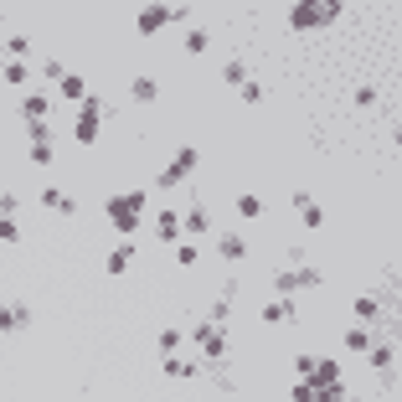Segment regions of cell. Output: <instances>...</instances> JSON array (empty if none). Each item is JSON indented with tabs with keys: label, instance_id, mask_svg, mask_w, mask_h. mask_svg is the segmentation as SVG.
<instances>
[{
	"label": "cell",
	"instance_id": "obj_2",
	"mask_svg": "<svg viewBox=\"0 0 402 402\" xmlns=\"http://www.w3.org/2000/svg\"><path fill=\"white\" fill-rule=\"evenodd\" d=\"M335 16H341L335 0H304V6L289 11V26H294V31H320V26H330Z\"/></svg>",
	"mask_w": 402,
	"mask_h": 402
},
{
	"label": "cell",
	"instance_id": "obj_1",
	"mask_svg": "<svg viewBox=\"0 0 402 402\" xmlns=\"http://www.w3.org/2000/svg\"><path fill=\"white\" fill-rule=\"evenodd\" d=\"M145 191H124V196H108V222H114V232L119 237H134V232H140V212H145Z\"/></svg>",
	"mask_w": 402,
	"mask_h": 402
},
{
	"label": "cell",
	"instance_id": "obj_7",
	"mask_svg": "<svg viewBox=\"0 0 402 402\" xmlns=\"http://www.w3.org/2000/svg\"><path fill=\"white\" fill-rule=\"evenodd\" d=\"M47 114H52L47 93H26V98H21V119H26V124H47Z\"/></svg>",
	"mask_w": 402,
	"mask_h": 402
},
{
	"label": "cell",
	"instance_id": "obj_28",
	"mask_svg": "<svg viewBox=\"0 0 402 402\" xmlns=\"http://www.w3.org/2000/svg\"><path fill=\"white\" fill-rule=\"evenodd\" d=\"M21 227H16V217H0V242H16Z\"/></svg>",
	"mask_w": 402,
	"mask_h": 402
},
{
	"label": "cell",
	"instance_id": "obj_32",
	"mask_svg": "<svg viewBox=\"0 0 402 402\" xmlns=\"http://www.w3.org/2000/svg\"><path fill=\"white\" fill-rule=\"evenodd\" d=\"M237 93H242V103H258V98H263V88H258V83H242Z\"/></svg>",
	"mask_w": 402,
	"mask_h": 402
},
{
	"label": "cell",
	"instance_id": "obj_26",
	"mask_svg": "<svg viewBox=\"0 0 402 402\" xmlns=\"http://www.w3.org/2000/svg\"><path fill=\"white\" fill-rule=\"evenodd\" d=\"M222 78H227L232 88H242V83H248V67H242V62L232 57V62H227V73H222Z\"/></svg>",
	"mask_w": 402,
	"mask_h": 402
},
{
	"label": "cell",
	"instance_id": "obj_3",
	"mask_svg": "<svg viewBox=\"0 0 402 402\" xmlns=\"http://www.w3.org/2000/svg\"><path fill=\"white\" fill-rule=\"evenodd\" d=\"M201 165V150L196 145H181V150H175V160L170 165H160V175H155V186H160V191H175V186H181L186 181V175Z\"/></svg>",
	"mask_w": 402,
	"mask_h": 402
},
{
	"label": "cell",
	"instance_id": "obj_31",
	"mask_svg": "<svg viewBox=\"0 0 402 402\" xmlns=\"http://www.w3.org/2000/svg\"><path fill=\"white\" fill-rule=\"evenodd\" d=\"M41 78H52V83H62V78H67V67H62V62H41Z\"/></svg>",
	"mask_w": 402,
	"mask_h": 402
},
{
	"label": "cell",
	"instance_id": "obj_11",
	"mask_svg": "<svg viewBox=\"0 0 402 402\" xmlns=\"http://www.w3.org/2000/svg\"><path fill=\"white\" fill-rule=\"evenodd\" d=\"M129 263H134V248H129V242H119V248L108 253V263H103V274H108V279H124V274H129Z\"/></svg>",
	"mask_w": 402,
	"mask_h": 402
},
{
	"label": "cell",
	"instance_id": "obj_5",
	"mask_svg": "<svg viewBox=\"0 0 402 402\" xmlns=\"http://www.w3.org/2000/svg\"><path fill=\"white\" fill-rule=\"evenodd\" d=\"M289 397H294V402H346V387L325 392V387H315V382H299V376H294V387H289Z\"/></svg>",
	"mask_w": 402,
	"mask_h": 402
},
{
	"label": "cell",
	"instance_id": "obj_18",
	"mask_svg": "<svg viewBox=\"0 0 402 402\" xmlns=\"http://www.w3.org/2000/svg\"><path fill=\"white\" fill-rule=\"evenodd\" d=\"M346 351H351V356H366V351H371V330H366V325H351V330H346Z\"/></svg>",
	"mask_w": 402,
	"mask_h": 402
},
{
	"label": "cell",
	"instance_id": "obj_25",
	"mask_svg": "<svg viewBox=\"0 0 402 402\" xmlns=\"http://www.w3.org/2000/svg\"><path fill=\"white\" fill-rule=\"evenodd\" d=\"M237 217H263V201L258 196H237Z\"/></svg>",
	"mask_w": 402,
	"mask_h": 402
},
{
	"label": "cell",
	"instance_id": "obj_12",
	"mask_svg": "<svg viewBox=\"0 0 402 402\" xmlns=\"http://www.w3.org/2000/svg\"><path fill=\"white\" fill-rule=\"evenodd\" d=\"M217 253L227 258V263H242V258H248V242H242L237 232H222V237H217Z\"/></svg>",
	"mask_w": 402,
	"mask_h": 402
},
{
	"label": "cell",
	"instance_id": "obj_29",
	"mask_svg": "<svg viewBox=\"0 0 402 402\" xmlns=\"http://www.w3.org/2000/svg\"><path fill=\"white\" fill-rule=\"evenodd\" d=\"M175 346H181V335H175V330H160V356H175Z\"/></svg>",
	"mask_w": 402,
	"mask_h": 402
},
{
	"label": "cell",
	"instance_id": "obj_17",
	"mask_svg": "<svg viewBox=\"0 0 402 402\" xmlns=\"http://www.w3.org/2000/svg\"><path fill=\"white\" fill-rule=\"evenodd\" d=\"M57 88H62V98H67V103H88V83H83L78 73H67Z\"/></svg>",
	"mask_w": 402,
	"mask_h": 402
},
{
	"label": "cell",
	"instance_id": "obj_22",
	"mask_svg": "<svg viewBox=\"0 0 402 402\" xmlns=\"http://www.w3.org/2000/svg\"><path fill=\"white\" fill-rule=\"evenodd\" d=\"M0 78H6L11 88H21V83L31 78V67H26V62H6V73H0Z\"/></svg>",
	"mask_w": 402,
	"mask_h": 402
},
{
	"label": "cell",
	"instance_id": "obj_9",
	"mask_svg": "<svg viewBox=\"0 0 402 402\" xmlns=\"http://www.w3.org/2000/svg\"><path fill=\"white\" fill-rule=\"evenodd\" d=\"M351 309H356V325H366V330H371V325H382V304H376V294H361Z\"/></svg>",
	"mask_w": 402,
	"mask_h": 402
},
{
	"label": "cell",
	"instance_id": "obj_19",
	"mask_svg": "<svg viewBox=\"0 0 402 402\" xmlns=\"http://www.w3.org/2000/svg\"><path fill=\"white\" fill-rule=\"evenodd\" d=\"M371 366H376V371H387V382H392V371H397V346H392V341H387V346H376V351H371Z\"/></svg>",
	"mask_w": 402,
	"mask_h": 402
},
{
	"label": "cell",
	"instance_id": "obj_16",
	"mask_svg": "<svg viewBox=\"0 0 402 402\" xmlns=\"http://www.w3.org/2000/svg\"><path fill=\"white\" fill-rule=\"evenodd\" d=\"M155 232H160V242H181V217L160 212V217H155Z\"/></svg>",
	"mask_w": 402,
	"mask_h": 402
},
{
	"label": "cell",
	"instance_id": "obj_21",
	"mask_svg": "<svg viewBox=\"0 0 402 402\" xmlns=\"http://www.w3.org/2000/svg\"><path fill=\"white\" fill-rule=\"evenodd\" d=\"M201 366L191 361V356H165V376H196Z\"/></svg>",
	"mask_w": 402,
	"mask_h": 402
},
{
	"label": "cell",
	"instance_id": "obj_13",
	"mask_svg": "<svg viewBox=\"0 0 402 402\" xmlns=\"http://www.w3.org/2000/svg\"><path fill=\"white\" fill-rule=\"evenodd\" d=\"M294 315H299L294 299H274V304L263 309V320H268V325H294Z\"/></svg>",
	"mask_w": 402,
	"mask_h": 402
},
{
	"label": "cell",
	"instance_id": "obj_8",
	"mask_svg": "<svg viewBox=\"0 0 402 402\" xmlns=\"http://www.w3.org/2000/svg\"><path fill=\"white\" fill-rule=\"evenodd\" d=\"M165 21H170V11H165V6H145L140 16H134V31H140V36H155V31L165 26Z\"/></svg>",
	"mask_w": 402,
	"mask_h": 402
},
{
	"label": "cell",
	"instance_id": "obj_14",
	"mask_svg": "<svg viewBox=\"0 0 402 402\" xmlns=\"http://www.w3.org/2000/svg\"><path fill=\"white\" fill-rule=\"evenodd\" d=\"M41 207H52V212H62V217H73V212H78V201L67 196V191H57V186H47V191H41Z\"/></svg>",
	"mask_w": 402,
	"mask_h": 402
},
{
	"label": "cell",
	"instance_id": "obj_10",
	"mask_svg": "<svg viewBox=\"0 0 402 402\" xmlns=\"http://www.w3.org/2000/svg\"><path fill=\"white\" fill-rule=\"evenodd\" d=\"M207 227H212L207 207H191V212L181 217V237H207Z\"/></svg>",
	"mask_w": 402,
	"mask_h": 402
},
{
	"label": "cell",
	"instance_id": "obj_34",
	"mask_svg": "<svg viewBox=\"0 0 402 402\" xmlns=\"http://www.w3.org/2000/svg\"><path fill=\"white\" fill-rule=\"evenodd\" d=\"M351 402H361V397H351Z\"/></svg>",
	"mask_w": 402,
	"mask_h": 402
},
{
	"label": "cell",
	"instance_id": "obj_35",
	"mask_svg": "<svg viewBox=\"0 0 402 402\" xmlns=\"http://www.w3.org/2000/svg\"><path fill=\"white\" fill-rule=\"evenodd\" d=\"M0 217H6V212H0Z\"/></svg>",
	"mask_w": 402,
	"mask_h": 402
},
{
	"label": "cell",
	"instance_id": "obj_23",
	"mask_svg": "<svg viewBox=\"0 0 402 402\" xmlns=\"http://www.w3.org/2000/svg\"><path fill=\"white\" fill-rule=\"evenodd\" d=\"M207 47H212V36H207V31H186V52H191V57H201Z\"/></svg>",
	"mask_w": 402,
	"mask_h": 402
},
{
	"label": "cell",
	"instance_id": "obj_27",
	"mask_svg": "<svg viewBox=\"0 0 402 402\" xmlns=\"http://www.w3.org/2000/svg\"><path fill=\"white\" fill-rule=\"evenodd\" d=\"M6 47H11V62H21V57H26V47H31V41H26V36H6Z\"/></svg>",
	"mask_w": 402,
	"mask_h": 402
},
{
	"label": "cell",
	"instance_id": "obj_6",
	"mask_svg": "<svg viewBox=\"0 0 402 402\" xmlns=\"http://www.w3.org/2000/svg\"><path fill=\"white\" fill-rule=\"evenodd\" d=\"M299 382H304V376H299ZM309 382L325 387V392H335V387H341V361H325V356H315V371H309Z\"/></svg>",
	"mask_w": 402,
	"mask_h": 402
},
{
	"label": "cell",
	"instance_id": "obj_15",
	"mask_svg": "<svg viewBox=\"0 0 402 402\" xmlns=\"http://www.w3.org/2000/svg\"><path fill=\"white\" fill-rule=\"evenodd\" d=\"M129 98L134 103H155V98H160V83H155V78H134L129 83Z\"/></svg>",
	"mask_w": 402,
	"mask_h": 402
},
{
	"label": "cell",
	"instance_id": "obj_30",
	"mask_svg": "<svg viewBox=\"0 0 402 402\" xmlns=\"http://www.w3.org/2000/svg\"><path fill=\"white\" fill-rule=\"evenodd\" d=\"M299 217H304V227H320V222H325V212H320V207H315V201H309V207H304V212H299Z\"/></svg>",
	"mask_w": 402,
	"mask_h": 402
},
{
	"label": "cell",
	"instance_id": "obj_4",
	"mask_svg": "<svg viewBox=\"0 0 402 402\" xmlns=\"http://www.w3.org/2000/svg\"><path fill=\"white\" fill-rule=\"evenodd\" d=\"M196 351H201V361H222L227 356V330L222 325H196Z\"/></svg>",
	"mask_w": 402,
	"mask_h": 402
},
{
	"label": "cell",
	"instance_id": "obj_24",
	"mask_svg": "<svg viewBox=\"0 0 402 402\" xmlns=\"http://www.w3.org/2000/svg\"><path fill=\"white\" fill-rule=\"evenodd\" d=\"M196 258H201L196 242H181V248H175V263H181V268H196Z\"/></svg>",
	"mask_w": 402,
	"mask_h": 402
},
{
	"label": "cell",
	"instance_id": "obj_33",
	"mask_svg": "<svg viewBox=\"0 0 402 402\" xmlns=\"http://www.w3.org/2000/svg\"><path fill=\"white\" fill-rule=\"evenodd\" d=\"M0 330H11V304L0 299Z\"/></svg>",
	"mask_w": 402,
	"mask_h": 402
},
{
	"label": "cell",
	"instance_id": "obj_20",
	"mask_svg": "<svg viewBox=\"0 0 402 402\" xmlns=\"http://www.w3.org/2000/svg\"><path fill=\"white\" fill-rule=\"evenodd\" d=\"M26 160H31V165H52V160H57V150H52V140H47V134H41V140H31Z\"/></svg>",
	"mask_w": 402,
	"mask_h": 402
}]
</instances>
